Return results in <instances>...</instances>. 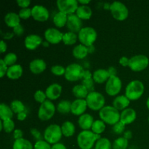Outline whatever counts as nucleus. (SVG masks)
I'll list each match as a JSON object with an SVG mask.
<instances>
[{
    "label": "nucleus",
    "instance_id": "obj_1",
    "mask_svg": "<svg viewBox=\"0 0 149 149\" xmlns=\"http://www.w3.org/2000/svg\"><path fill=\"white\" fill-rule=\"evenodd\" d=\"M100 138V135L94 133L92 130H82L77 135V145L80 149H92Z\"/></svg>",
    "mask_w": 149,
    "mask_h": 149
},
{
    "label": "nucleus",
    "instance_id": "obj_2",
    "mask_svg": "<svg viewBox=\"0 0 149 149\" xmlns=\"http://www.w3.org/2000/svg\"><path fill=\"white\" fill-rule=\"evenodd\" d=\"M100 119L109 125H114L120 121V113L113 106H105L99 111Z\"/></svg>",
    "mask_w": 149,
    "mask_h": 149
},
{
    "label": "nucleus",
    "instance_id": "obj_3",
    "mask_svg": "<svg viewBox=\"0 0 149 149\" xmlns=\"http://www.w3.org/2000/svg\"><path fill=\"white\" fill-rule=\"evenodd\" d=\"M143 83L140 80H132L130 81L125 88V95L130 100H137L144 93Z\"/></svg>",
    "mask_w": 149,
    "mask_h": 149
},
{
    "label": "nucleus",
    "instance_id": "obj_4",
    "mask_svg": "<svg viewBox=\"0 0 149 149\" xmlns=\"http://www.w3.org/2000/svg\"><path fill=\"white\" fill-rule=\"evenodd\" d=\"M63 136L61 126L57 124L49 125L44 131L43 138L45 141L50 145L58 143Z\"/></svg>",
    "mask_w": 149,
    "mask_h": 149
},
{
    "label": "nucleus",
    "instance_id": "obj_5",
    "mask_svg": "<svg viewBox=\"0 0 149 149\" xmlns=\"http://www.w3.org/2000/svg\"><path fill=\"white\" fill-rule=\"evenodd\" d=\"M87 107L93 111H100L105 106L106 99L102 93L97 91H93L89 93L86 97Z\"/></svg>",
    "mask_w": 149,
    "mask_h": 149
},
{
    "label": "nucleus",
    "instance_id": "obj_6",
    "mask_svg": "<svg viewBox=\"0 0 149 149\" xmlns=\"http://www.w3.org/2000/svg\"><path fill=\"white\" fill-rule=\"evenodd\" d=\"M97 31L95 29L90 26L83 27L78 33V39L80 44L90 47L93 45L97 39Z\"/></svg>",
    "mask_w": 149,
    "mask_h": 149
},
{
    "label": "nucleus",
    "instance_id": "obj_7",
    "mask_svg": "<svg viewBox=\"0 0 149 149\" xmlns=\"http://www.w3.org/2000/svg\"><path fill=\"white\" fill-rule=\"evenodd\" d=\"M110 11L113 18L117 20H125L129 15V10L124 3L115 1L111 4Z\"/></svg>",
    "mask_w": 149,
    "mask_h": 149
},
{
    "label": "nucleus",
    "instance_id": "obj_8",
    "mask_svg": "<svg viewBox=\"0 0 149 149\" xmlns=\"http://www.w3.org/2000/svg\"><path fill=\"white\" fill-rule=\"evenodd\" d=\"M84 68L78 63H71L67 65L64 74L65 79L69 81H77L83 79Z\"/></svg>",
    "mask_w": 149,
    "mask_h": 149
},
{
    "label": "nucleus",
    "instance_id": "obj_9",
    "mask_svg": "<svg viewBox=\"0 0 149 149\" xmlns=\"http://www.w3.org/2000/svg\"><path fill=\"white\" fill-rule=\"evenodd\" d=\"M56 107L51 100H47L39 106L38 110V118L42 121L49 120L54 116Z\"/></svg>",
    "mask_w": 149,
    "mask_h": 149
},
{
    "label": "nucleus",
    "instance_id": "obj_10",
    "mask_svg": "<svg viewBox=\"0 0 149 149\" xmlns=\"http://www.w3.org/2000/svg\"><path fill=\"white\" fill-rule=\"evenodd\" d=\"M149 59L145 55H136L131 57L129 61V65L132 71H142L148 67Z\"/></svg>",
    "mask_w": 149,
    "mask_h": 149
},
{
    "label": "nucleus",
    "instance_id": "obj_11",
    "mask_svg": "<svg viewBox=\"0 0 149 149\" xmlns=\"http://www.w3.org/2000/svg\"><path fill=\"white\" fill-rule=\"evenodd\" d=\"M122 80L117 76H111L106 82L105 90L110 96H116L122 90Z\"/></svg>",
    "mask_w": 149,
    "mask_h": 149
},
{
    "label": "nucleus",
    "instance_id": "obj_12",
    "mask_svg": "<svg viewBox=\"0 0 149 149\" xmlns=\"http://www.w3.org/2000/svg\"><path fill=\"white\" fill-rule=\"evenodd\" d=\"M56 4L60 12H62L68 15L76 13L79 7L77 0H58Z\"/></svg>",
    "mask_w": 149,
    "mask_h": 149
},
{
    "label": "nucleus",
    "instance_id": "obj_13",
    "mask_svg": "<svg viewBox=\"0 0 149 149\" xmlns=\"http://www.w3.org/2000/svg\"><path fill=\"white\" fill-rule=\"evenodd\" d=\"M44 36L45 40L47 41L49 44L56 45L62 42L63 33H62L56 28H48L45 30Z\"/></svg>",
    "mask_w": 149,
    "mask_h": 149
},
{
    "label": "nucleus",
    "instance_id": "obj_14",
    "mask_svg": "<svg viewBox=\"0 0 149 149\" xmlns=\"http://www.w3.org/2000/svg\"><path fill=\"white\" fill-rule=\"evenodd\" d=\"M31 17L37 21H46L49 17V10L45 6L36 4L31 8Z\"/></svg>",
    "mask_w": 149,
    "mask_h": 149
},
{
    "label": "nucleus",
    "instance_id": "obj_15",
    "mask_svg": "<svg viewBox=\"0 0 149 149\" xmlns=\"http://www.w3.org/2000/svg\"><path fill=\"white\" fill-rule=\"evenodd\" d=\"M82 20L79 18L78 16L74 14L68 15V20H67L66 26L69 31L74 32V33H79L81 29H82Z\"/></svg>",
    "mask_w": 149,
    "mask_h": 149
},
{
    "label": "nucleus",
    "instance_id": "obj_16",
    "mask_svg": "<svg viewBox=\"0 0 149 149\" xmlns=\"http://www.w3.org/2000/svg\"><path fill=\"white\" fill-rule=\"evenodd\" d=\"M87 103L85 99H76L71 102V113L75 116H81L87 110Z\"/></svg>",
    "mask_w": 149,
    "mask_h": 149
},
{
    "label": "nucleus",
    "instance_id": "obj_17",
    "mask_svg": "<svg viewBox=\"0 0 149 149\" xmlns=\"http://www.w3.org/2000/svg\"><path fill=\"white\" fill-rule=\"evenodd\" d=\"M42 38L39 35L31 33L26 36L24 40V45L26 49L29 50H33L36 49L40 45H42Z\"/></svg>",
    "mask_w": 149,
    "mask_h": 149
},
{
    "label": "nucleus",
    "instance_id": "obj_18",
    "mask_svg": "<svg viewBox=\"0 0 149 149\" xmlns=\"http://www.w3.org/2000/svg\"><path fill=\"white\" fill-rule=\"evenodd\" d=\"M62 93V86L58 83H52L45 90L47 97L49 100H57Z\"/></svg>",
    "mask_w": 149,
    "mask_h": 149
},
{
    "label": "nucleus",
    "instance_id": "obj_19",
    "mask_svg": "<svg viewBox=\"0 0 149 149\" xmlns=\"http://www.w3.org/2000/svg\"><path fill=\"white\" fill-rule=\"evenodd\" d=\"M136 117V111L132 108H127L120 113V122L125 125L132 124Z\"/></svg>",
    "mask_w": 149,
    "mask_h": 149
},
{
    "label": "nucleus",
    "instance_id": "obj_20",
    "mask_svg": "<svg viewBox=\"0 0 149 149\" xmlns=\"http://www.w3.org/2000/svg\"><path fill=\"white\" fill-rule=\"evenodd\" d=\"M46 63L41 58H36V59L32 60L29 63V69L34 74H41L46 69Z\"/></svg>",
    "mask_w": 149,
    "mask_h": 149
},
{
    "label": "nucleus",
    "instance_id": "obj_21",
    "mask_svg": "<svg viewBox=\"0 0 149 149\" xmlns=\"http://www.w3.org/2000/svg\"><path fill=\"white\" fill-rule=\"evenodd\" d=\"M93 116L90 113H84L78 119L79 126L82 130H90L94 122Z\"/></svg>",
    "mask_w": 149,
    "mask_h": 149
},
{
    "label": "nucleus",
    "instance_id": "obj_22",
    "mask_svg": "<svg viewBox=\"0 0 149 149\" xmlns=\"http://www.w3.org/2000/svg\"><path fill=\"white\" fill-rule=\"evenodd\" d=\"M110 77L111 76L108 70L104 69V68H99V69L95 70L93 74V80L95 82L98 83V84L106 82Z\"/></svg>",
    "mask_w": 149,
    "mask_h": 149
},
{
    "label": "nucleus",
    "instance_id": "obj_23",
    "mask_svg": "<svg viewBox=\"0 0 149 149\" xmlns=\"http://www.w3.org/2000/svg\"><path fill=\"white\" fill-rule=\"evenodd\" d=\"M4 21L7 26L13 29L20 24V17L17 13L15 12H9L4 15Z\"/></svg>",
    "mask_w": 149,
    "mask_h": 149
},
{
    "label": "nucleus",
    "instance_id": "obj_24",
    "mask_svg": "<svg viewBox=\"0 0 149 149\" xmlns=\"http://www.w3.org/2000/svg\"><path fill=\"white\" fill-rule=\"evenodd\" d=\"M130 103V100L127 97V96L125 95H118L113 99V106L114 108H116L117 110L119 111H123L125 109H127L128 106H129Z\"/></svg>",
    "mask_w": 149,
    "mask_h": 149
},
{
    "label": "nucleus",
    "instance_id": "obj_25",
    "mask_svg": "<svg viewBox=\"0 0 149 149\" xmlns=\"http://www.w3.org/2000/svg\"><path fill=\"white\" fill-rule=\"evenodd\" d=\"M23 67L20 64H15L8 67V70L6 76L10 79H17L23 75Z\"/></svg>",
    "mask_w": 149,
    "mask_h": 149
},
{
    "label": "nucleus",
    "instance_id": "obj_26",
    "mask_svg": "<svg viewBox=\"0 0 149 149\" xmlns=\"http://www.w3.org/2000/svg\"><path fill=\"white\" fill-rule=\"evenodd\" d=\"M76 15L81 20H89L93 15V11L88 5H79Z\"/></svg>",
    "mask_w": 149,
    "mask_h": 149
},
{
    "label": "nucleus",
    "instance_id": "obj_27",
    "mask_svg": "<svg viewBox=\"0 0 149 149\" xmlns=\"http://www.w3.org/2000/svg\"><path fill=\"white\" fill-rule=\"evenodd\" d=\"M88 53L89 52L87 47L82 45V44L77 45V46L73 48V56L77 58V59H83V58H86L87 56Z\"/></svg>",
    "mask_w": 149,
    "mask_h": 149
},
{
    "label": "nucleus",
    "instance_id": "obj_28",
    "mask_svg": "<svg viewBox=\"0 0 149 149\" xmlns=\"http://www.w3.org/2000/svg\"><path fill=\"white\" fill-rule=\"evenodd\" d=\"M14 112L12 110L11 107L6 103H1L0 104V119L1 121L12 119L13 117Z\"/></svg>",
    "mask_w": 149,
    "mask_h": 149
},
{
    "label": "nucleus",
    "instance_id": "obj_29",
    "mask_svg": "<svg viewBox=\"0 0 149 149\" xmlns=\"http://www.w3.org/2000/svg\"><path fill=\"white\" fill-rule=\"evenodd\" d=\"M61 130H62L63 135L67 138L71 137L75 133V125L71 121H65L61 125Z\"/></svg>",
    "mask_w": 149,
    "mask_h": 149
},
{
    "label": "nucleus",
    "instance_id": "obj_30",
    "mask_svg": "<svg viewBox=\"0 0 149 149\" xmlns=\"http://www.w3.org/2000/svg\"><path fill=\"white\" fill-rule=\"evenodd\" d=\"M73 95L77 99H86L88 95L89 91L83 84H77L72 89Z\"/></svg>",
    "mask_w": 149,
    "mask_h": 149
},
{
    "label": "nucleus",
    "instance_id": "obj_31",
    "mask_svg": "<svg viewBox=\"0 0 149 149\" xmlns=\"http://www.w3.org/2000/svg\"><path fill=\"white\" fill-rule=\"evenodd\" d=\"M13 149H33V146L26 138L15 140L13 144Z\"/></svg>",
    "mask_w": 149,
    "mask_h": 149
},
{
    "label": "nucleus",
    "instance_id": "obj_32",
    "mask_svg": "<svg viewBox=\"0 0 149 149\" xmlns=\"http://www.w3.org/2000/svg\"><path fill=\"white\" fill-rule=\"evenodd\" d=\"M67 20H68V15L62 12H58L53 16V23L58 28H62L65 26L67 23Z\"/></svg>",
    "mask_w": 149,
    "mask_h": 149
},
{
    "label": "nucleus",
    "instance_id": "obj_33",
    "mask_svg": "<svg viewBox=\"0 0 149 149\" xmlns=\"http://www.w3.org/2000/svg\"><path fill=\"white\" fill-rule=\"evenodd\" d=\"M71 102L68 100H62L58 103L56 106V110L59 113L65 114L71 112Z\"/></svg>",
    "mask_w": 149,
    "mask_h": 149
},
{
    "label": "nucleus",
    "instance_id": "obj_34",
    "mask_svg": "<svg viewBox=\"0 0 149 149\" xmlns=\"http://www.w3.org/2000/svg\"><path fill=\"white\" fill-rule=\"evenodd\" d=\"M78 39V34L71 31H68L63 33L62 42L65 45H73L77 42Z\"/></svg>",
    "mask_w": 149,
    "mask_h": 149
},
{
    "label": "nucleus",
    "instance_id": "obj_35",
    "mask_svg": "<svg viewBox=\"0 0 149 149\" xmlns=\"http://www.w3.org/2000/svg\"><path fill=\"white\" fill-rule=\"evenodd\" d=\"M106 127V123L103 121H102L101 119H97V120H95L94 122H93L91 130L94 133L97 134V135H100V134L104 132Z\"/></svg>",
    "mask_w": 149,
    "mask_h": 149
},
{
    "label": "nucleus",
    "instance_id": "obj_36",
    "mask_svg": "<svg viewBox=\"0 0 149 149\" xmlns=\"http://www.w3.org/2000/svg\"><path fill=\"white\" fill-rule=\"evenodd\" d=\"M129 145V141L126 138L122 137L116 138L114 140L112 144V149H127Z\"/></svg>",
    "mask_w": 149,
    "mask_h": 149
},
{
    "label": "nucleus",
    "instance_id": "obj_37",
    "mask_svg": "<svg viewBox=\"0 0 149 149\" xmlns=\"http://www.w3.org/2000/svg\"><path fill=\"white\" fill-rule=\"evenodd\" d=\"M95 149H112V144L107 138H100L96 142Z\"/></svg>",
    "mask_w": 149,
    "mask_h": 149
},
{
    "label": "nucleus",
    "instance_id": "obj_38",
    "mask_svg": "<svg viewBox=\"0 0 149 149\" xmlns=\"http://www.w3.org/2000/svg\"><path fill=\"white\" fill-rule=\"evenodd\" d=\"M10 106L11 107L13 111L15 113H17V114L19 113H21V112L25 111V109H26L23 102L19 100H13L10 103Z\"/></svg>",
    "mask_w": 149,
    "mask_h": 149
},
{
    "label": "nucleus",
    "instance_id": "obj_39",
    "mask_svg": "<svg viewBox=\"0 0 149 149\" xmlns=\"http://www.w3.org/2000/svg\"><path fill=\"white\" fill-rule=\"evenodd\" d=\"M2 59L6 63V65L10 67L11 65L16 64L15 63L17 62V56L14 52H8V53L4 55V57Z\"/></svg>",
    "mask_w": 149,
    "mask_h": 149
},
{
    "label": "nucleus",
    "instance_id": "obj_40",
    "mask_svg": "<svg viewBox=\"0 0 149 149\" xmlns=\"http://www.w3.org/2000/svg\"><path fill=\"white\" fill-rule=\"evenodd\" d=\"M3 124V130L6 133H10L15 130V123L13 119H8V120L2 121Z\"/></svg>",
    "mask_w": 149,
    "mask_h": 149
},
{
    "label": "nucleus",
    "instance_id": "obj_41",
    "mask_svg": "<svg viewBox=\"0 0 149 149\" xmlns=\"http://www.w3.org/2000/svg\"><path fill=\"white\" fill-rule=\"evenodd\" d=\"M33 98H34V100H36V102L39 103L40 104H42V103H44L45 100H47V97L45 92H43L42 90H36V91L35 92L34 95H33Z\"/></svg>",
    "mask_w": 149,
    "mask_h": 149
},
{
    "label": "nucleus",
    "instance_id": "obj_42",
    "mask_svg": "<svg viewBox=\"0 0 149 149\" xmlns=\"http://www.w3.org/2000/svg\"><path fill=\"white\" fill-rule=\"evenodd\" d=\"M50 71L55 76H63L65 74V68L61 65H52L50 68Z\"/></svg>",
    "mask_w": 149,
    "mask_h": 149
},
{
    "label": "nucleus",
    "instance_id": "obj_43",
    "mask_svg": "<svg viewBox=\"0 0 149 149\" xmlns=\"http://www.w3.org/2000/svg\"><path fill=\"white\" fill-rule=\"evenodd\" d=\"M52 145L48 143L45 140L36 141L33 145V149H51Z\"/></svg>",
    "mask_w": 149,
    "mask_h": 149
},
{
    "label": "nucleus",
    "instance_id": "obj_44",
    "mask_svg": "<svg viewBox=\"0 0 149 149\" xmlns=\"http://www.w3.org/2000/svg\"><path fill=\"white\" fill-rule=\"evenodd\" d=\"M81 84H83V85H84V87L87 88V90H88L89 93L95 91L94 90L95 81H94V80H93V78L88 79H82Z\"/></svg>",
    "mask_w": 149,
    "mask_h": 149
},
{
    "label": "nucleus",
    "instance_id": "obj_45",
    "mask_svg": "<svg viewBox=\"0 0 149 149\" xmlns=\"http://www.w3.org/2000/svg\"><path fill=\"white\" fill-rule=\"evenodd\" d=\"M18 15L21 19L26 20L31 16V8H21L19 11Z\"/></svg>",
    "mask_w": 149,
    "mask_h": 149
},
{
    "label": "nucleus",
    "instance_id": "obj_46",
    "mask_svg": "<svg viewBox=\"0 0 149 149\" xmlns=\"http://www.w3.org/2000/svg\"><path fill=\"white\" fill-rule=\"evenodd\" d=\"M125 126L126 125H124L123 123L119 121L118 123H116V125H114L113 126V131L114 133H116V135H121L122 133H124L125 132Z\"/></svg>",
    "mask_w": 149,
    "mask_h": 149
},
{
    "label": "nucleus",
    "instance_id": "obj_47",
    "mask_svg": "<svg viewBox=\"0 0 149 149\" xmlns=\"http://www.w3.org/2000/svg\"><path fill=\"white\" fill-rule=\"evenodd\" d=\"M7 70H8V67L1 58L0 59V77L1 78H3L7 74Z\"/></svg>",
    "mask_w": 149,
    "mask_h": 149
},
{
    "label": "nucleus",
    "instance_id": "obj_48",
    "mask_svg": "<svg viewBox=\"0 0 149 149\" xmlns=\"http://www.w3.org/2000/svg\"><path fill=\"white\" fill-rule=\"evenodd\" d=\"M31 133L32 136L36 140V141L44 140V138L42 137V133H41L37 129H36V128H31Z\"/></svg>",
    "mask_w": 149,
    "mask_h": 149
},
{
    "label": "nucleus",
    "instance_id": "obj_49",
    "mask_svg": "<svg viewBox=\"0 0 149 149\" xmlns=\"http://www.w3.org/2000/svg\"><path fill=\"white\" fill-rule=\"evenodd\" d=\"M13 33H14V34L16 35V36H22L23 33H24V28H23V26H22L21 24H19L18 26L13 28Z\"/></svg>",
    "mask_w": 149,
    "mask_h": 149
},
{
    "label": "nucleus",
    "instance_id": "obj_50",
    "mask_svg": "<svg viewBox=\"0 0 149 149\" xmlns=\"http://www.w3.org/2000/svg\"><path fill=\"white\" fill-rule=\"evenodd\" d=\"M16 3L18 4L19 7L21 8H27L30 5L31 1L30 0H17Z\"/></svg>",
    "mask_w": 149,
    "mask_h": 149
},
{
    "label": "nucleus",
    "instance_id": "obj_51",
    "mask_svg": "<svg viewBox=\"0 0 149 149\" xmlns=\"http://www.w3.org/2000/svg\"><path fill=\"white\" fill-rule=\"evenodd\" d=\"M23 132L20 129H15L13 131V138H15V140L20 139V138H23Z\"/></svg>",
    "mask_w": 149,
    "mask_h": 149
},
{
    "label": "nucleus",
    "instance_id": "obj_52",
    "mask_svg": "<svg viewBox=\"0 0 149 149\" xmlns=\"http://www.w3.org/2000/svg\"><path fill=\"white\" fill-rule=\"evenodd\" d=\"M129 61H130V58H128L126 56H122L121 57L120 59H119V62L122 66H128L129 65Z\"/></svg>",
    "mask_w": 149,
    "mask_h": 149
},
{
    "label": "nucleus",
    "instance_id": "obj_53",
    "mask_svg": "<svg viewBox=\"0 0 149 149\" xmlns=\"http://www.w3.org/2000/svg\"><path fill=\"white\" fill-rule=\"evenodd\" d=\"M1 36L3 37V39H6V40H9V39H11L13 36H15L14 33L13 32H6V33H2V31H1Z\"/></svg>",
    "mask_w": 149,
    "mask_h": 149
},
{
    "label": "nucleus",
    "instance_id": "obj_54",
    "mask_svg": "<svg viewBox=\"0 0 149 149\" xmlns=\"http://www.w3.org/2000/svg\"><path fill=\"white\" fill-rule=\"evenodd\" d=\"M51 149H67V148L63 143H58L52 145V148H51Z\"/></svg>",
    "mask_w": 149,
    "mask_h": 149
},
{
    "label": "nucleus",
    "instance_id": "obj_55",
    "mask_svg": "<svg viewBox=\"0 0 149 149\" xmlns=\"http://www.w3.org/2000/svg\"><path fill=\"white\" fill-rule=\"evenodd\" d=\"M7 43L4 40H1V42H0V52H1V53H4L7 50Z\"/></svg>",
    "mask_w": 149,
    "mask_h": 149
},
{
    "label": "nucleus",
    "instance_id": "obj_56",
    "mask_svg": "<svg viewBox=\"0 0 149 149\" xmlns=\"http://www.w3.org/2000/svg\"><path fill=\"white\" fill-rule=\"evenodd\" d=\"M92 78H93V74L89 70H84L82 79H88Z\"/></svg>",
    "mask_w": 149,
    "mask_h": 149
},
{
    "label": "nucleus",
    "instance_id": "obj_57",
    "mask_svg": "<svg viewBox=\"0 0 149 149\" xmlns=\"http://www.w3.org/2000/svg\"><path fill=\"white\" fill-rule=\"evenodd\" d=\"M26 117H27V113H26V111L21 112V113H19L17 114V119L19 121L25 120Z\"/></svg>",
    "mask_w": 149,
    "mask_h": 149
},
{
    "label": "nucleus",
    "instance_id": "obj_58",
    "mask_svg": "<svg viewBox=\"0 0 149 149\" xmlns=\"http://www.w3.org/2000/svg\"><path fill=\"white\" fill-rule=\"evenodd\" d=\"M123 137L129 141L130 139H131V138H132V132H131L130 130L125 131V132L123 133Z\"/></svg>",
    "mask_w": 149,
    "mask_h": 149
},
{
    "label": "nucleus",
    "instance_id": "obj_59",
    "mask_svg": "<svg viewBox=\"0 0 149 149\" xmlns=\"http://www.w3.org/2000/svg\"><path fill=\"white\" fill-rule=\"evenodd\" d=\"M107 70L109 71L110 76H116L117 71H116V69L113 66H110Z\"/></svg>",
    "mask_w": 149,
    "mask_h": 149
},
{
    "label": "nucleus",
    "instance_id": "obj_60",
    "mask_svg": "<svg viewBox=\"0 0 149 149\" xmlns=\"http://www.w3.org/2000/svg\"><path fill=\"white\" fill-rule=\"evenodd\" d=\"M90 1H91L90 0H79L78 2L81 4V5H88Z\"/></svg>",
    "mask_w": 149,
    "mask_h": 149
},
{
    "label": "nucleus",
    "instance_id": "obj_61",
    "mask_svg": "<svg viewBox=\"0 0 149 149\" xmlns=\"http://www.w3.org/2000/svg\"><path fill=\"white\" fill-rule=\"evenodd\" d=\"M87 48H88L89 53H93V52L95 51V47L93 45H92V46H90V47H87Z\"/></svg>",
    "mask_w": 149,
    "mask_h": 149
},
{
    "label": "nucleus",
    "instance_id": "obj_62",
    "mask_svg": "<svg viewBox=\"0 0 149 149\" xmlns=\"http://www.w3.org/2000/svg\"><path fill=\"white\" fill-rule=\"evenodd\" d=\"M42 46L43 47H49V42H47V41H43V42H42Z\"/></svg>",
    "mask_w": 149,
    "mask_h": 149
},
{
    "label": "nucleus",
    "instance_id": "obj_63",
    "mask_svg": "<svg viewBox=\"0 0 149 149\" xmlns=\"http://www.w3.org/2000/svg\"><path fill=\"white\" fill-rule=\"evenodd\" d=\"M146 106L149 110V97L147 98V100H146Z\"/></svg>",
    "mask_w": 149,
    "mask_h": 149
},
{
    "label": "nucleus",
    "instance_id": "obj_64",
    "mask_svg": "<svg viewBox=\"0 0 149 149\" xmlns=\"http://www.w3.org/2000/svg\"><path fill=\"white\" fill-rule=\"evenodd\" d=\"M148 123H149V116H148Z\"/></svg>",
    "mask_w": 149,
    "mask_h": 149
}]
</instances>
